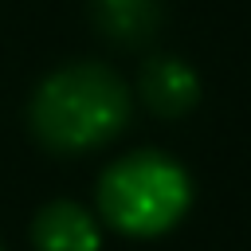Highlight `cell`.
<instances>
[{"instance_id": "1", "label": "cell", "mask_w": 251, "mask_h": 251, "mask_svg": "<svg viewBox=\"0 0 251 251\" xmlns=\"http://www.w3.org/2000/svg\"><path fill=\"white\" fill-rule=\"evenodd\" d=\"M129 118L122 78L98 63H75L43 78L31 98V133L51 153H86L106 145Z\"/></svg>"}, {"instance_id": "2", "label": "cell", "mask_w": 251, "mask_h": 251, "mask_svg": "<svg viewBox=\"0 0 251 251\" xmlns=\"http://www.w3.org/2000/svg\"><path fill=\"white\" fill-rule=\"evenodd\" d=\"M192 200L188 176L161 153H133L102 173L98 208L126 235H161L169 231Z\"/></svg>"}, {"instance_id": "3", "label": "cell", "mask_w": 251, "mask_h": 251, "mask_svg": "<svg viewBox=\"0 0 251 251\" xmlns=\"http://www.w3.org/2000/svg\"><path fill=\"white\" fill-rule=\"evenodd\" d=\"M141 94L153 114L180 118L200 102V78L196 71L176 55H157L141 67Z\"/></svg>"}, {"instance_id": "4", "label": "cell", "mask_w": 251, "mask_h": 251, "mask_svg": "<svg viewBox=\"0 0 251 251\" xmlns=\"http://www.w3.org/2000/svg\"><path fill=\"white\" fill-rule=\"evenodd\" d=\"M31 243L35 251H98V227L82 204L55 200L35 216Z\"/></svg>"}, {"instance_id": "5", "label": "cell", "mask_w": 251, "mask_h": 251, "mask_svg": "<svg viewBox=\"0 0 251 251\" xmlns=\"http://www.w3.org/2000/svg\"><path fill=\"white\" fill-rule=\"evenodd\" d=\"M94 20L110 39L137 43L161 24V0H94Z\"/></svg>"}, {"instance_id": "6", "label": "cell", "mask_w": 251, "mask_h": 251, "mask_svg": "<svg viewBox=\"0 0 251 251\" xmlns=\"http://www.w3.org/2000/svg\"><path fill=\"white\" fill-rule=\"evenodd\" d=\"M0 251H4V247H0Z\"/></svg>"}]
</instances>
